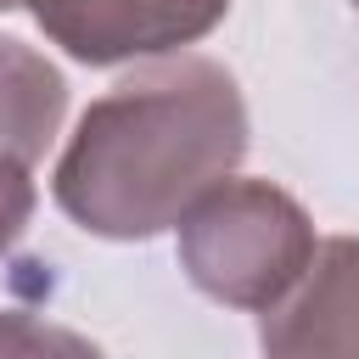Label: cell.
Listing matches in <instances>:
<instances>
[{
  "mask_svg": "<svg viewBox=\"0 0 359 359\" xmlns=\"http://www.w3.org/2000/svg\"><path fill=\"white\" fill-rule=\"evenodd\" d=\"M241 84L213 56H163L90 101L56 157V208L101 241H151L247 157Z\"/></svg>",
  "mask_w": 359,
  "mask_h": 359,
  "instance_id": "1",
  "label": "cell"
},
{
  "mask_svg": "<svg viewBox=\"0 0 359 359\" xmlns=\"http://www.w3.org/2000/svg\"><path fill=\"white\" fill-rule=\"evenodd\" d=\"M309 208L269 180H224L180 219V269L185 280L224 303L269 314L314 264Z\"/></svg>",
  "mask_w": 359,
  "mask_h": 359,
  "instance_id": "2",
  "label": "cell"
},
{
  "mask_svg": "<svg viewBox=\"0 0 359 359\" xmlns=\"http://www.w3.org/2000/svg\"><path fill=\"white\" fill-rule=\"evenodd\" d=\"M50 45L84 67L163 62L208 39L230 0H22Z\"/></svg>",
  "mask_w": 359,
  "mask_h": 359,
  "instance_id": "3",
  "label": "cell"
},
{
  "mask_svg": "<svg viewBox=\"0 0 359 359\" xmlns=\"http://www.w3.org/2000/svg\"><path fill=\"white\" fill-rule=\"evenodd\" d=\"M264 359H359V236L314 247L303 280L258 320Z\"/></svg>",
  "mask_w": 359,
  "mask_h": 359,
  "instance_id": "4",
  "label": "cell"
},
{
  "mask_svg": "<svg viewBox=\"0 0 359 359\" xmlns=\"http://www.w3.org/2000/svg\"><path fill=\"white\" fill-rule=\"evenodd\" d=\"M62 118H67L62 67L45 50L0 34V157H17L22 168H34L62 135Z\"/></svg>",
  "mask_w": 359,
  "mask_h": 359,
  "instance_id": "5",
  "label": "cell"
},
{
  "mask_svg": "<svg viewBox=\"0 0 359 359\" xmlns=\"http://www.w3.org/2000/svg\"><path fill=\"white\" fill-rule=\"evenodd\" d=\"M0 359H107L84 331L22 314V309H0Z\"/></svg>",
  "mask_w": 359,
  "mask_h": 359,
  "instance_id": "6",
  "label": "cell"
},
{
  "mask_svg": "<svg viewBox=\"0 0 359 359\" xmlns=\"http://www.w3.org/2000/svg\"><path fill=\"white\" fill-rule=\"evenodd\" d=\"M34 180H28V168L17 163V157H0V252L28 230V219H34Z\"/></svg>",
  "mask_w": 359,
  "mask_h": 359,
  "instance_id": "7",
  "label": "cell"
},
{
  "mask_svg": "<svg viewBox=\"0 0 359 359\" xmlns=\"http://www.w3.org/2000/svg\"><path fill=\"white\" fill-rule=\"evenodd\" d=\"M11 6H22V0H0V11H11Z\"/></svg>",
  "mask_w": 359,
  "mask_h": 359,
  "instance_id": "8",
  "label": "cell"
},
{
  "mask_svg": "<svg viewBox=\"0 0 359 359\" xmlns=\"http://www.w3.org/2000/svg\"><path fill=\"white\" fill-rule=\"evenodd\" d=\"M353 6H359V0H353Z\"/></svg>",
  "mask_w": 359,
  "mask_h": 359,
  "instance_id": "9",
  "label": "cell"
}]
</instances>
